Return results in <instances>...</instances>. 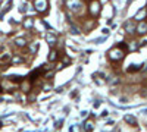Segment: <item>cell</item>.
I'll return each mask as SVG.
<instances>
[{"instance_id":"cell-1","label":"cell","mask_w":147,"mask_h":132,"mask_svg":"<svg viewBox=\"0 0 147 132\" xmlns=\"http://www.w3.org/2000/svg\"><path fill=\"white\" fill-rule=\"evenodd\" d=\"M124 48H127L125 44H118L116 47H113V48L109 51V57H110L113 62H118V60L124 59V56H125V50H124Z\"/></svg>"},{"instance_id":"cell-2","label":"cell","mask_w":147,"mask_h":132,"mask_svg":"<svg viewBox=\"0 0 147 132\" xmlns=\"http://www.w3.org/2000/svg\"><path fill=\"white\" fill-rule=\"evenodd\" d=\"M47 6H49V1H47V0H35V1H34V7H35L38 12H46V10H47Z\"/></svg>"},{"instance_id":"cell-3","label":"cell","mask_w":147,"mask_h":132,"mask_svg":"<svg viewBox=\"0 0 147 132\" xmlns=\"http://www.w3.org/2000/svg\"><path fill=\"white\" fill-rule=\"evenodd\" d=\"M66 4H68V7H69L71 10H78L80 6H81L78 0H66Z\"/></svg>"},{"instance_id":"cell-4","label":"cell","mask_w":147,"mask_h":132,"mask_svg":"<svg viewBox=\"0 0 147 132\" xmlns=\"http://www.w3.org/2000/svg\"><path fill=\"white\" fill-rule=\"evenodd\" d=\"M124 28H125V31H127V32H130V34H131V32H134V31L137 29V26L134 25V22H133V21H128V22L124 25Z\"/></svg>"},{"instance_id":"cell-5","label":"cell","mask_w":147,"mask_h":132,"mask_svg":"<svg viewBox=\"0 0 147 132\" xmlns=\"http://www.w3.org/2000/svg\"><path fill=\"white\" fill-rule=\"evenodd\" d=\"M137 31H138V34H146L147 32V22H140L138 24V26H137Z\"/></svg>"},{"instance_id":"cell-6","label":"cell","mask_w":147,"mask_h":132,"mask_svg":"<svg viewBox=\"0 0 147 132\" xmlns=\"http://www.w3.org/2000/svg\"><path fill=\"white\" fill-rule=\"evenodd\" d=\"M125 122H128L131 126H135V125H137V120H135L133 116H125Z\"/></svg>"},{"instance_id":"cell-7","label":"cell","mask_w":147,"mask_h":132,"mask_svg":"<svg viewBox=\"0 0 147 132\" xmlns=\"http://www.w3.org/2000/svg\"><path fill=\"white\" fill-rule=\"evenodd\" d=\"M10 60V56L7 54V53H3L1 56H0V63H7Z\"/></svg>"},{"instance_id":"cell-8","label":"cell","mask_w":147,"mask_h":132,"mask_svg":"<svg viewBox=\"0 0 147 132\" xmlns=\"http://www.w3.org/2000/svg\"><path fill=\"white\" fill-rule=\"evenodd\" d=\"M47 43H49V44H54V43H56V35L49 34V35H47Z\"/></svg>"},{"instance_id":"cell-9","label":"cell","mask_w":147,"mask_h":132,"mask_svg":"<svg viewBox=\"0 0 147 132\" xmlns=\"http://www.w3.org/2000/svg\"><path fill=\"white\" fill-rule=\"evenodd\" d=\"M56 59H57V51H56V50H52V51H50V56H49V60L53 62V60H56Z\"/></svg>"},{"instance_id":"cell-10","label":"cell","mask_w":147,"mask_h":132,"mask_svg":"<svg viewBox=\"0 0 147 132\" xmlns=\"http://www.w3.org/2000/svg\"><path fill=\"white\" fill-rule=\"evenodd\" d=\"M146 10H144V9H143V10H140V12H138V13H137V15H135V19H138V21H141V19H143V18H144V16H146Z\"/></svg>"},{"instance_id":"cell-11","label":"cell","mask_w":147,"mask_h":132,"mask_svg":"<svg viewBox=\"0 0 147 132\" xmlns=\"http://www.w3.org/2000/svg\"><path fill=\"white\" fill-rule=\"evenodd\" d=\"M97 10H99V3H97V1H94V3L91 4V13H93V15H96V13H97Z\"/></svg>"},{"instance_id":"cell-12","label":"cell","mask_w":147,"mask_h":132,"mask_svg":"<svg viewBox=\"0 0 147 132\" xmlns=\"http://www.w3.org/2000/svg\"><path fill=\"white\" fill-rule=\"evenodd\" d=\"M15 44L19 46V47H24V46H25V40H24V38H16V40H15Z\"/></svg>"},{"instance_id":"cell-13","label":"cell","mask_w":147,"mask_h":132,"mask_svg":"<svg viewBox=\"0 0 147 132\" xmlns=\"http://www.w3.org/2000/svg\"><path fill=\"white\" fill-rule=\"evenodd\" d=\"M130 73H133V72H135V71H140V66H135V65H131V68H128L127 69Z\"/></svg>"},{"instance_id":"cell-14","label":"cell","mask_w":147,"mask_h":132,"mask_svg":"<svg viewBox=\"0 0 147 132\" xmlns=\"http://www.w3.org/2000/svg\"><path fill=\"white\" fill-rule=\"evenodd\" d=\"M25 26H27V28H31V26H32V19H27V21H25Z\"/></svg>"},{"instance_id":"cell-15","label":"cell","mask_w":147,"mask_h":132,"mask_svg":"<svg viewBox=\"0 0 147 132\" xmlns=\"http://www.w3.org/2000/svg\"><path fill=\"white\" fill-rule=\"evenodd\" d=\"M37 48H38V43H34V44H32V47H31V53H35V51H37Z\"/></svg>"},{"instance_id":"cell-16","label":"cell","mask_w":147,"mask_h":132,"mask_svg":"<svg viewBox=\"0 0 147 132\" xmlns=\"http://www.w3.org/2000/svg\"><path fill=\"white\" fill-rule=\"evenodd\" d=\"M85 128H87V129H91V128H93V126H91V122H88V123H87V126H85Z\"/></svg>"}]
</instances>
